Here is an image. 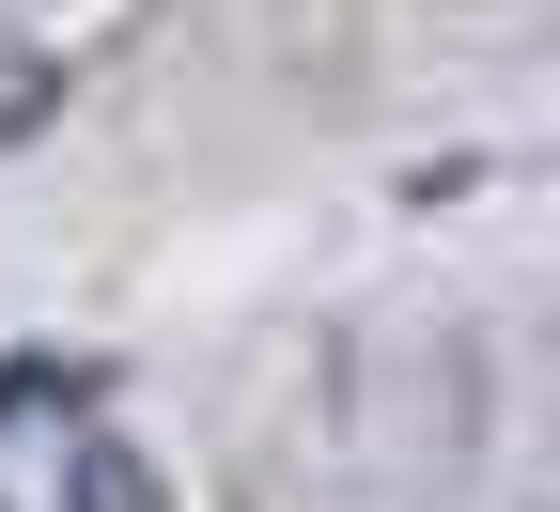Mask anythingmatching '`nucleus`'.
<instances>
[{
    "label": "nucleus",
    "instance_id": "1",
    "mask_svg": "<svg viewBox=\"0 0 560 512\" xmlns=\"http://www.w3.org/2000/svg\"><path fill=\"white\" fill-rule=\"evenodd\" d=\"M62 512H172V481L140 466V434H62Z\"/></svg>",
    "mask_w": 560,
    "mask_h": 512
},
{
    "label": "nucleus",
    "instance_id": "2",
    "mask_svg": "<svg viewBox=\"0 0 560 512\" xmlns=\"http://www.w3.org/2000/svg\"><path fill=\"white\" fill-rule=\"evenodd\" d=\"M47 109H62V62L47 47H0V140H32Z\"/></svg>",
    "mask_w": 560,
    "mask_h": 512
}]
</instances>
